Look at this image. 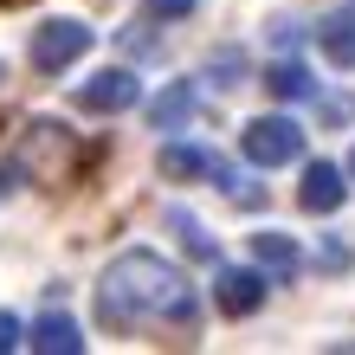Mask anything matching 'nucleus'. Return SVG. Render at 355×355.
<instances>
[{
    "label": "nucleus",
    "instance_id": "obj_15",
    "mask_svg": "<svg viewBox=\"0 0 355 355\" xmlns=\"http://www.w3.org/2000/svg\"><path fill=\"white\" fill-rule=\"evenodd\" d=\"M19 343H26V329H19V317H7V310H0V355H7V349H19Z\"/></svg>",
    "mask_w": 355,
    "mask_h": 355
},
{
    "label": "nucleus",
    "instance_id": "obj_13",
    "mask_svg": "<svg viewBox=\"0 0 355 355\" xmlns=\"http://www.w3.org/2000/svg\"><path fill=\"white\" fill-rule=\"evenodd\" d=\"M175 226H181V245H187L194 259H220V245H214V233H207L200 220H181V214H175Z\"/></svg>",
    "mask_w": 355,
    "mask_h": 355
},
{
    "label": "nucleus",
    "instance_id": "obj_3",
    "mask_svg": "<svg viewBox=\"0 0 355 355\" xmlns=\"http://www.w3.org/2000/svg\"><path fill=\"white\" fill-rule=\"evenodd\" d=\"M85 52H91V26H85V19H46V26H33V71L58 78L65 65H78Z\"/></svg>",
    "mask_w": 355,
    "mask_h": 355
},
{
    "label": "nucleus",
    "instance_id": "obj_7",
    "mask_svg": "<svg viewBox=\"0 0 355 355\" xmlns=\"http://www.w3.org/2000/svg\"><path fill=\"white\" fill-rule=\"evenodd\" d=\"M252 265L265 271V278L291 284L304 271V252H297V239H291V233H252Z\"/></svg>",
    "mask_w": 355,
    "mask_h": 355
},
{
    "label": "nucleus",
    "instance_id": "obj_8",
    "mask_svg": "<svg viewBox=\"0 0 355 355\" xmlns=\"http://www.w3.org/2000/svg\"><path fill=\"white\" fill-rule=\"evenodd\" d=\"M26 343H33L39 355H85V329H78L65 310H46V317L26 329Z\"/></svg>",
    "mask_w": 355,
    "mask_h": 355
},
{
    "label": "nucleus",
    "instance_id": "obj_11",
    "mask_svg": "<svg viewBox=\"0 0 355 355\" xmlns=\"http://www.w3.org/2000/svg\"><path fill=\"white\" fill-rule=\"evenodd\" d=\"M194 110H200V97H194V85L181 78V85H168V91L149 103V123H155V130H181V123H194Z\"/></svg>",
    "mask_w": 355,
    "mask_h": 355
},
{
    "label": "nucleus",
    "instance_id": "obj_9",
    "mask_svg": "<svg viewBox=\"0 0 355 355\" xmlns=\"http://www.w3.org/2000/svg\"><path fill=\"white\" fill-rule=\"evenodd\" d=\"M155 168L168 175V181H214L220 175V162L200 149V142H168V149L155 155Z\"/></svg>",
    "mask_w": 355,
    "mask_h": 355
},
{
    "label": "nucleus",
    "instance_id": "obj_5",
    "mask_svg": "<svg viewBox=\"0 0 355 355\" xmlns=\"http://www.w3.org/2000/svg\"><path fill=\"white\" fill-rule=\"evenodd\" d=\"M71 97H78V110H91V116H116V110H130V103L142 97V78L136 71H97Z\"/></svg>",
    "mask_w": 355,
    "mask_h": 355
},
{
    "label": "nucleus",
    "instance_id": "obj_4",
    "mask_svg": "<svg viewBox=\"0 0 355 355\" xmlns=\"http://www.w3.org/2000/svg\"><path fill=\"white\" fill-rule=\"evenodd\" d=\"M265 271L259 265H220L214 271V304H220V317H252V310L265 304Z\"/></svg>",
    "mask_w": 355,
    "mask_h": 355
},
{
    "label": "nucleus",
    "instance_id": "obj_2",
    "mask_svg": "<svg viewBox=\"0 0 355 355\" xmlns=\"http://www.w3.org/2000/svg\"><path fill=\"white\" fill-rule=\"evenodd\" d=\"M239 155L252 162V168H284V162L304 155V130L291 116H259L239 130Z\"/></svg>",
    "mask_w": 355,
    "mask_h": 355
},
{
    "label": "nucleus",
    "instance_id": "obj_18",
    "mask_svg": "<svg viewBox=\"0 0 355 355\" xmlns=\"http://www.w3.org/2000/svg\"><path fill=\"white\" fill-rule=\"evenodd\" d=\"M13 194V162H0V200Z\"/></svg>",
    "mask_w": 355,
    "mask_h": 355
},
{
    "label": "nucleus",
    "instance_id": "obj_1",
    "mask_svg": "<svg viewBox=\"0 0 355 355\" xmlns=\"http://www.w3.org/2000/svg\"><path fill=\"white\" fill-rule=\"evenodd\" d=\"M97 310H103V323H168V329H187L194 336L200 329V304H194V291H187V278L162 259L149 252V245H130V252H116L110 265H103V278H97Z\"/></svg>",
    "mask_w": 355,
    "mask_h": 355
},
{
    "label": "nucleus",
    "instance_id": "obj_16",
    "mask_svg": "<svg viewBox=\"0 0 355 355\" xmlns=\"http://www.w3.org/2000/svg\"><path fill=\"white\" fill-rule=\"evenodd\" d=\"M323 116H329V123H349V116H355V97H349V91H343V97H323Z\"/></svg>",
    "mask_w": 355,
    "mask_h": 355
},
{
    "label": "nucleus",
    "instance_id": "obj_19",
    "mask_svg": "<svg viewBox=\"0 0 355 355\" xmlns=\"http://www.w3.org/2000/svg\"><path fill=\"white\" fill-rule=\"evenodd\" d=\"M349 181H355V155H349Z\"/></svg>",
    "mask_w": 355,
    "mask_h": 355
},
{
    "label": "nucleus",
    "instance_id": "obj_14",
    "mask_svg": "<svg viewBox=\"0 0 355 355\" xmlns=\"http://www.w3.org/2000/svg\"><path fill=\"white\" fill-rule=\"evenodd\" d=\"M142 7H149V19H187L194 0H142Z\"/></svg>",
    "mask_w": 355,
    "mask_h": 355
},
{
    "label": "nucleus",
    "instance_id": "obj_10",
    "mask_svg": "<svg viewBox=\"0 0 355 355\" xmlns=\"http://www.w3.org/2000/svg\"><path fill=\"white\" fill-rule=\"evenodd\" d=\"M317 46H323V58L329 65H343V71H355V7H336L317 26Z\"/></svg>",
    "mask_w": 355,
    "mask_h": 355
},
{
    "label": "nucleus",
    "instance_id": "obj_6",
    "mask_svg": "<svg viewBox=\"0 0 355 355\" xmlns=\"http://www.w3.org/2000/svg\"><path fill=\"white\" fill-rule=\"evenodd\" d=\"M343 168H336V162H310V168H304V181H297V207H304V214H336V207H343Z\"/></svg>",
    "mask_w": 355,
    "mask_h": 355
},
{
    "label": "nucleus",
    "instance_id": "obj_17",
    "mask_svg": "<svg viewBox=\"0 0 355 355\" xmlns=\"http://www.w3.org/2000/svg\"><path fill=\"white\" fill-rule=\"evenodd\" d=\"M323 265H329V271H349V265H355V252H349L343 239H329V245H323Z\"/></svg>",
    "mask_w": 355,
    "mask_h": 355
},
{
    "label": "nucleus",
    "instance_id": "obj_12",
    "mask_svg": "<svg viewBox=\"0 0 355 355\" xmlns=\"http://www.w3.org/2000/svg\"><path fill=\"white\" fill-rule=\"evenodd\" d=\"M265 91L278 103H297V97H310V71L297 65V58H278V65L265 71Z\"/></svg>",
    "mask_w": 355,
    "mask_h": 355
}]
</instances>
